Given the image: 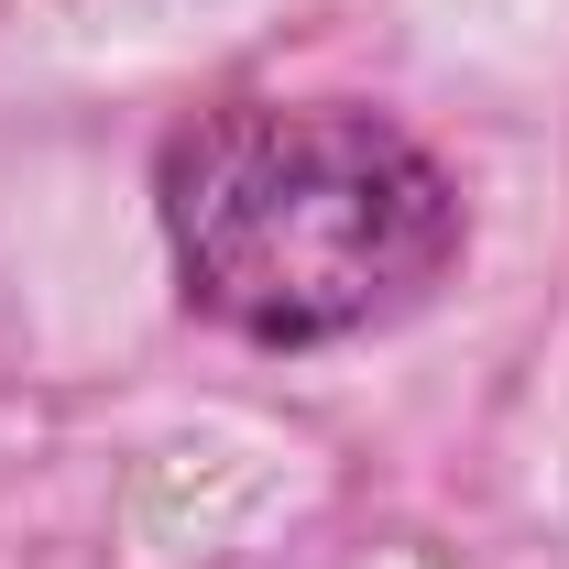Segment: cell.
<instances>
[{"label": "cell", "mask_w": 569, "mask_h": 569, "mask_svg": "<svg viewBox=\"0 0 569 569\" xmlns=\"http://www.w3.org/2000/svg\"><path fill=\"white\" fill-rule=\"evenodd\" d=\"M164 252L187 307L318 351L427 307L460 263V187L372 110H209L164 153Z\"/></svg>", "instance_id": "6da1fadb"}]
</instances>
